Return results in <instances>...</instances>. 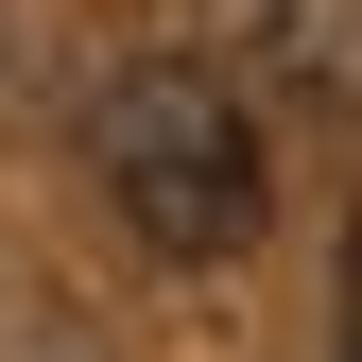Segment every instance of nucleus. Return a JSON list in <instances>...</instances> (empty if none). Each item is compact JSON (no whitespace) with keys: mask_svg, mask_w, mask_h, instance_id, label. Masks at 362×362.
<instances>
[{"mask_svg":"<svg viewBox=\"0 0 362 362\" xmlns=\"http://www.w3.org/2000/svg\"><path fill=\"white\" fill-rule=\"evenodd\" d=\"M242 35H259V69H276V86L362 104V0H242Z\"/></svg>","mask_w":362,"mask_h":362,"instance_id":"nucleus-2","label":"nucleus"},{"mask_svg":"<svg viewBox=\"0 0 362 362\" xmlns=\"http://www.w3.org/2000/svg\"><path fill=\"white\" fill-rule=\"evenodd\" d=\"M86 156H104V207L139 224L173 276H207V259L259 242V207H276V156H259V104L190 52H139L104 69V104H86Z\"/></svg>","mask_w":362,"mask_h":362,"instance_id":"nucleus-1","label":"nucleus"},{"mask_svg":"<svg viewBox=\"0 0 362 362\" xmlns=\"http://www.w3.org/2000/svg\"><path fill=\"white\" fill-rule=\"evenodd\" d=\"M345 362H362V207H345Z\"/></svg>","mask_w":362,"mask_h":362,"instance_id":"nucleus-3","label":"nucleus"}]
</instances>
